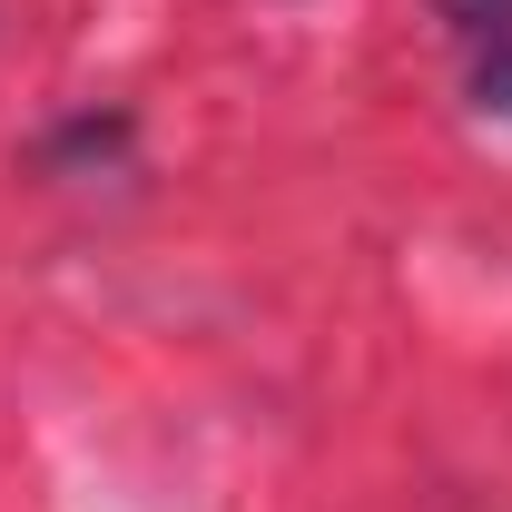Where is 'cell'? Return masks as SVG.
Masks as SVG:
<instances>
[{"mask_svg": "<svg viewBox=\"0 0 512 512\" xmlns=\"http://www.w3.org/2000/svg\"><path fill=\"white\" fill-rule=\"evenodd\" d=\"M128 109H79V119H60L50 138H40V168L50 178H89V168H119L128 158Z\"/></svg>", "mask_w": 512, "mask_h": 512, "instance_id": "1", "label": "cell"}, {"mask_svg": "<svg viewBox=\"0 0 512 512\" xmlns=\"http://www.w3.org/2000/svg\"><path fill=\"white\" fill-rule=\"evenodd\" d=\"M473 99H483L493 119H512V40H493V50L473 60Z\"/></svg>", "mask_w": 512, "mask_h": 512, "instance_id": "2", "label": "cell"}, {"mask_svg": "<svg viewBox=\"0 0 512 512\" xmlns=\"http://www.w3.org/2000/svg\"><path fill=\"white\" fill-rule=\"evenodd\" d=\"M434 10H444L463 40H503L512 30V0H434Z\"/></svg>", "mask_w": 512, "mask_h": 512, "instance_id": "3", "label": "cell"}]
</instances>
